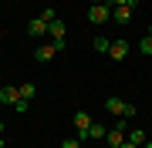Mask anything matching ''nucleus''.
<instances>
[{
	"instance_id": "nucleus-1",
	"label": "nucleus",
	"mask_w": 152,
	"mask_h": 148,
	"mask_svg": "<svg viewBox=\"0 0 152 148\" xmlns=\"http://www.w3.org/2000/svg\"><path fill=\"white\" fill-rule=\"evenodd\" d=\"M105 108H108L115 118H135V104H129V101H122V98H108Z\"/></svg>"
},
{
	"instance_id": "nucleus-2",
	"label": "nucleus",
	"mask_w": 152,
	"mask_h": 148,
	"mask_svg": "<svg viewBox=\"0 0 152 148\" xmlns=\"http://www.w3.org/2000/svg\"><path fill=\"white\" fill-rule=\"evenodd\" d=\"M135 10H139V0H132V4H122V7H112V20H115V24H129Z\"/></svg>"
},
{
	"instance_id": "nucleus-3",
	"label": "nucleus",
	"mask_w": 152,
	"mask_h": 148,
	"mask_svg": "<svg viewBox=\"0 0 152 148\" xmlns=\"http://www.w3.org/2000/svg\"><path fill=\"white\" fill-rule=\"evenodd\" d=\"M24 98H20V88H14V84H0V104H7V108H17Z\"/></svg>"
},
{
	"instance_id": "nucleus-4",
	"label": "nucleus",
	"mask_w": 152,
	"mask_h": 148,
	"mask_svg": "<svg viewBox=\"0 0 152 148\" xmlns=\"http://www.w3.org/2000/svg\"><path fill=\"white\" fill-rule=\"evenodd\" d=\"M88 20L91 24H108L112 20V7L108 4H91L88 7Z\"/></svg>"
},
{
	"instance_id": "nucleus-5",
	"label": "nucleus",
	"mask_w": 152,
	"mask_h": 148,
	"mask_svg": "<svg viewBox=\"0 0 152 148\" xmlns=\"http://www.w3.org/2000/svg\"><path fill=\"white\" fill-rule=\"evenodd\" d=\"M122 142H125V118H118V125H112L108 135H105V145L108 148H118Z\"/></svg>"
},
{
	"instance_id": "nucleus-6",
	"label": "nucleus",
	"mask_w": 152,
	"mask_h": 148,
	"mask_svg": "<svg viewBox=\"0 0 152 148\" xmlns=\"http://www.w3.org/2000/svg\"><path fill=\"white\" fill-rule=\"evenodd\" d=\"M71 121H75V131H78V138H81L85 131H88V125H91V115H88V111H75V118H71Z\"/></svg>"
},
{
	"instance_id": "nucleus-7",
	"label": "nucleus",
	"mask_w": 152,
	"mask_h": 148,
	"mask_svg": "<svg viewBox=\"0 0 152 148\" xmlns=\"http://www.w3.org/2000/svg\"><path fill=\"white\" fill-rule=\"evenodd\" d=\"M108 57H112V61H125V57H129V44H125V40H112Z\"/></svg>"
},
{
	"instance_id": "nucleus-8",
	"label": "nucleus",
	"mask_w": 152,
	"mask_h": 148,
	"mask_svg": "<svg viewBox=\"0 0 152 148\" xmlns=\"http://www.w3.org/2000/svg\"><path fill=\"white\" fill-rule=\"evenodd\" d=\"M54 54H58V47H54V44H41L37 51H34V61H41V64H48V61L54 57Z\"/></svg>"
},
{
	"instance_id": "nucleus-9",
	"label": "nucleus",
	"mask_w": 152,
	"mask_h": 148,
	"mask_svg": "<svg viewBox=\"0 0 152 148\" xmlns=\"http://www.w3.org/2000/svg\"><path fill=\"white\" fill-rule=\"evenodd\" d=\"M105 135H108V128H105V125H98V121H91V125H88V131H85L81 138H95V142H105Z\"/></svg>"
},
{
	"instance_id": "nucleus-10",
	"label": "nucleus",
	"mask_w": 152,
	"mask_h": 148,
	"mask_svg": "<svg viewBox=\"0 0 152 148\" xmlns=\"http://www.w3.org/2000/svg\"><path fill=\"white\" fill-rule=\"evenodd\" d=\"M44 34H48V20H44V17L27 24V37H44Z\"/></svg>"
},
{
	"instance_id": "nucleus-11",
	"label": "nucleus",
	"mask_w": 152,
	"mask_h": 148,
	"mask_svg": "<svg viewBox=\"0 0 152 148\" xmlns=\"http://www.w3.org/2000/svg\"><path fill=\"white\" fill-rule=\"evenodd\" d=\"M125 138H129V142H132V145H139V148H142V145H145V142H149V135H145V131H142V128H129V135H125Z\"/></svg>"
},
{
	"instance_id": "nucleus-12",
	"label": "nucleus",
	"mask_w": 152,
	"mask_h": 148,
	"mask_svg": "<svg viewBox=\"0 0 152 148\" xmlns=\"http://www.w3.org/2000/svg\"><path fill=\"white\" fill-rule=\"evenodd\" d=\"M91 47L98 51V54H108V47H112V40H108V37H105V34H98V37L91 40Z\"/></svg>"
},
{
	"instance_id": "nucleus-13",
	"label": "nucleus",
	"mask_w": 152,
	"mask_h": 148,
	"mask_svg": "<svg viewBox=\"0 0 152 148\" xmlns=\"http://www.w3.org/2000/svg\"><path fill=\"white\" fill-rule=\"evenodd\" d=\"M20 98H24V101H34V98H37V88H34L31 81H27V84H20Z\"/></svg>"
},
{
	"instance_id": "nucleus-14",
	"label": "nucleus",
	"mask_w": 152,
	"mask_h": 148,
	"mask_svg": "<svg viewBox=\"0 0 152 148\" xmlns=\"http://www.w3.org/2000/svg\"><path fill=\"white\" fill-rule=\"evenodd\" d=\"M139 51H142L145 57H152V34H145V37L139 40Z\"/></svg>"
},
{
	"instance_id": "nucleus-15",
	"label": "nucleus",
	"mask_w": 152,
	"mask_h": 148,
	"mask_svg": "<svg viewBox=\"0 0 152 148\" xmlns=\"http://www.w3.org/2000/svg\"><path fill=\"white\" fill-rule=\"evenodd\" d=\"M61 148H81V138H64V142H61Z\"/></svg>"
},
{
	"instance_id": "nucleus-16",
	"label": "nucleus",
	"mask_w": 152,
	"mask_h": 148,
	"mask_svg": "<svg viewBox=\"0 0 152 148\" xmlns=\"http://www.w3.org/2000/svg\"><path fill=\"white\" fill-rule=\"evenodd\" d=\"M122 4H132V0H108V7H122Z\"/></svg>"
},
{
	"instance_id": "nucleus-17",
	"label": "nucleus",
	"mask_w": 152,
	"mask_h": 148,
	"mask_svg": "<svg viewBox=\"0 0 152 148\" xmlns=\"http://www.w3.org/2000/svg\"><path fill=\"white\" fill-rule=\"evenodd\" d=\"M118 148H139V145H132V142H129V138H125V142H122Z\"/></svg>"
},
{
	"instance_id": "nucleus-18",
	"label": "nucleus",
	"mask_w": 152,
	"mask_h": 148,
	"mask_svg": "<svg viewBox=\"0 0 152 148\" xmlns=\"http://www.w3.org/2000/svg\"><path fill=\"white\" fill-rule=\"evenodd\" d=\"M4 131H7V125H4V121H0V135H4Z\"/></svg>"
},
{
	"instance_id": "nucleus-19",
	"label": "nucleus",
	"mask_w": 152,
	"mask_h": 148,
	"mask_svg": "<svg viewBox=\"0 0 152 148\" xmlns=\"http://www.w3.org/2000/svg\"><path fill=\"white\" fill-rule=\"evenodd\" d=\"M142 148H152V138H149V142H145V145H142Z\"/></svg>"
},
{
	"instance_id": "nucleus-20",
	"label": "nucleus",
	"mask_w": 152,
	"mask_h": 148,
	"mask_svg": "<svg viewBox=\"0 0 152 148\" xmlns=\"http://www.w3.org/2000/svg\"><path fill=\"white\" fill-rule=\"evenodd\" d=\"M91 4H108V0H91Z\"/></svg>"
},
{
	"instance_id": "nucleus-21",
	"label": "nucleus",
	"mask_w": 152,
	"mask_h": 148,
	"mask_svg": "<svg viewBox=\"0 0 152 148\" xmlns=\"http://www.w3.org/2000/svg\"><path fill=\"white\" fill-rule=\"evenodd\" d=\"M0 148H4V135H0Z\"/></svg>"
},
{
	"instance_id": "nucleus-22",
	"label": "nucleus",
	"mask_w": 152,
	"mask_h": 148,
	"mask_svg": "<svg viewBox=\"0 0 152 148\" xmlns=\"http://www.w3.org/2000/svg\"><path fill=\"white\" fill-rule=\"evenodd\" d=\"M149 34H152V27H149Z\"/></svg>"
}]
</instances>
